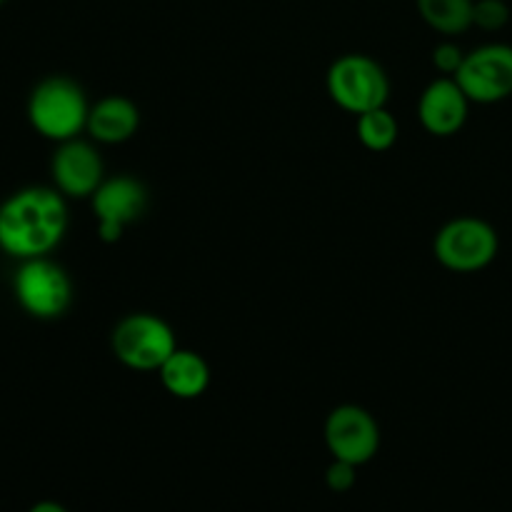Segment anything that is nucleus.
<instances>
[{
	"mask_svg": "<svg viewBox=\"0 0 512 512\" xmlns=\"http://www.w3.org/2000/svg\"><path fill=\"white\" fill-rule=\"evenodd\" d=\"M50 175H53V188L63 198L90 200V195L105 180L103 158L93 148V143H85L80 138L65 140V143H58L50 158Z\"/></svg>",
	"mask_w": 512,
	"mask_h": 512,
	"instance_id": "10",
	"label": "nucleus"
},
{
	"mask_svg": "<svg viewBox=\"0 0 512 512\" xmlns=\"http://www.w3.org/2000/svg\"><path fill=\"white\" fill-rule=\"evenodd\" d=\"M90 103L85 90L68 75H48L28 95V123L40 138L65 143L88 125Z\"/></svg>",
	"mask_w": 512,
	"mask_h": 512,
	"instance_id": "2",
	"label": "nucleus"
},
{
	"mask_svg": "<svg viewBox=\"0 0 512 512\" xmlns=\"http://www.w3.org/2000/svg\"><path fill=\"white\" fill-rule=\"evenodd\" d=\"M325 88H328L330 100L340 110L363 115L368 110L388 105L390 80L378 60H373L370 55L348 53L333 60V65L328 68V78H325Z\"/></svg>",
	"mask_w": 512,
	"mask_h": 512,
	"instance_id": "4",
	"label": "nucleus"
},
{
	"mask_svg": "<svg viewBox=\"0 0 512 512\" xmlns=\"http://www.w3.org/2000/svg\"><path fill=\"white\" fill-rule=\"evenodd\" d=\"M163 388L178 400H195L208 390L210 368L195 350L178 348L158 370Z\"/></svg>",
	"mask_w": 512,
	"mask_h": 512,
	"instance_id": "13",
	"label": "nucleus"
},
{
	"mask_svg": "<svg viewBox=\"0 0 512 512\" xmlns=\"http://www.w3.org/2000/svg\"><path fill=\"white\" fill-rule=\"evenodd\" d=\"M470 115V100L455 78H435L420 93L418 120L425 133L435 138H453L465 128Z\"/></svg>",
	"mask_w": 512,
	"mask_h": 512,
	"instance_id": "11",
	"label": "nucleus"
},
{
	"mask_svg": "<svg viewBox=\"0 0 512 512\" xmlns=\"http://www.w3.org/2000/svg\"><path fill=\"white\" fill-rule=\"evenodd\" d=\"M430 60H433V68L438 70L443 78H455L465 60V53L458 43H453V40H443V43H438L433 48V58Z\"/></svg>",
	"mask_w": 512,
	"mask_h": 512,
	"instance_id": "17",
	"label": "nucleus"
},
{
	"mask_svg": "<svg viewBox=\"0 0 512 512\" xmlns=\"http://www.w3.org/2000/svg\"><path fill=\"white\" fill-rule=\"evenodd\" d=\"M110 348L115 360L128 370L158 373L160 365L178 350V340L160 315L130 313L113 328Z\"/></svg>",
	"mask_w": 512,
	"mask_h": 512,
	"instance_id": "3",
	"label": "nucleus"
},
{
	"mask_svg": "<svg viewBox=\"0 0 512 512\" xmlns=\"http://www.w3.org/2000/svg\"><path fill=\"white\" fill-rule=\"evenodd\" d=\"M358 478V465L345 463V460H333L330 468L325 470V483L333 493H348Z\"/></svg>",
	"mask_w": 512,
	"mask_h": 512,
	"instance_id": "18",
	"label": "nucleus"
},
{
	"mask_svg": "<svg viewBox=\"0 0 512 512\" xmlns=\"http://www.w3.org/2000/svg\"><path fill=\"white\" fill-rule=\"evenodd\" d=\"M470 103L495 105L512 95V45L490 43L465 53L455 75Z\"/></svg>",
	"mask_w": 512,
	"mask_h": 512,
	"instance_id": "7",
	"label": "nucleus"
},
{
	"mask_svg": "<svg viewBox=\"0 0 512 512\" xmlns=\"http://www.w3.org/2000/svg\"><path fill=\"white\" fill-rule=\"evenodd\" d=\"M400 125L388 108H375L358 115V140L370 153H385L398 143Z\"/></svg>",
	"mask_w": 512,
	"mask_h": 512,
	"instance_id": "15",
	"label": "nucleus"
},
{
	"mask_svg": "<svg viewBox=\"0 0 512 512\" xmlns=\"http://www.w3.org/2000/svg\"><path fill=\"white\" fill-rule=\"evenodd\" d=\"M90 208L98 223V238L103 243H118L125 228L148 208V190L133 175H113L90 195Z\"/></svg>",
	"mask_w": 512,
	"mask_h": 512,
	"instance_id": "8",
	"label": "nucleus"
},
{
	"mask_svg": "<svg viewBox=\"0 0 512 512\" xmlns=\"http://www.w3.org/2000/svg\"><path fill=\"white\" fill-rule=\"evenodd\" d=\"M325 445L333 460L365 465L378 455V420L360 405H338L325 420Z\"/></svg>",
	"mask_w": 512,
	"mask_h": 512,
	"instance_id": "9",
	"label": "nucleus"
},
{
	"mask_svg": "<svg viewBox=\"0 0 512 512\" xmlns=\"http://www.w3.org/2000/svg\"><path fill=\"white\" fill-rule=\"evenodd\" d=\"M5 3V0H0V5H3Z\"/></svg>",
	"mask_w": 512,
	"mask_h": 512,
	"instance_id": "20",
	"label": "nucleus"
},
{
	"mask_svg": "<svg viewBox=\"0 0 512 512\" xmlns=\"http://www.w3.org/2000/svg\"><path fill=\"white\" fill-rule=\"evenodd\" d=\"M500 238L493 225L475 215L448 220L433 240V255L450 273H480L498 258Z\"/></svg>",
	"mask_w": 512,
	"mask_h": 512,
	"instance_id": "6",
	"label": "nucleus"
},
{
	"mask_svg": "<svg viewBox=\"0 0 512 512\" xmlns=\"http://www.w3.org/2000/svg\"><path fill=\"white\" fill-rule=\"evenodd\" d=\"M140 128V110L125 95H105L98 103L90 105L88 130L90 138L100 145L128 143Z\"/></svg>",
	"mask_w": 512,
	"mask_h": 512,
	"instance_id": "12",
	"label": "nucleus"
},
{
	"mask_svg": "<svg viewBox=\"0 0 512 512\" xmlns=\"http://www.w3.org/2000/svg\"><path fill=\"white\" fill-rule=\"evenodd\" d=\"M510 20V8L505 0H475L473 5V25L480 30H493L505 28Z\"/></svg>",
	"mask_w": 512,
	"mask_h": 512,
	"instance_id": "16",
	"label": "nucleus"
},
{
	"mask_svg": "<svg viewBox=\"0 0 512 512\" xmlns=\"http://www.w3.org/2000/svg\"><path fill=\"white\" fill-rule=\"evenodd\" d=\"M68 198L55 188L30 185L0 203V250L10 258H45L68 233Z\"/></svg>",
	"mask_w": 512,
	"mask_h": 512,
	"instance_id": "1",
	"label": "nucleus"
},
{
	"mask_svg": "<svg viewBox=\"0 0 512 512\" xmlns=\"http://www.w3.org/2000/svg\"><path fill=\"white\" fill-rule=\"evenodd\" d=\"M28 512H68V510H65L60 503H53V500H40V503H35Z\"/></svg>",
	"mask_w": 512,
	"mask_h": 512,
	"instance_id": "19",
	"label": "nucleus"
},
{
	"mask_svg": "<svg viewBox=\"0 0 512 512\" xmlns=\"http://www.w3.org/2000/svg\"><path fill=\"white\" fill-rule=\"evenodd\" d=\"M420 18L435 33L453 38L473 28V5L475 0H415Z\"/></svg>",
	"mask_w": 512,
	"mask_h": 512,
	"instance_id": "14",
	"label": "nucleus"
},
{
	"mask_svg": "<svg viewBox=\"0 0 512 512\" xmlns=\"http://www.w3.org/2000/svg\"><path fill=\"white\" fill-rule=\"evenodd\" d=\"M13 295L18 308L35 320H58L73 303V283L55 260H20L13 275Z\"/></svg>",
	"mask_w": 512,
	"mask_h": 512,
	"instance_id": "5",
	"label": "nucleus"
}]
</instances>
